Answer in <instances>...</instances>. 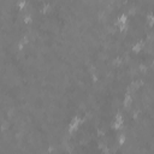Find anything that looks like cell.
<instances>
[{
  "mask_svg": "<svg viewBox=\"0 0 154 154\" xmlns=\"http://www.w3.org/2000/svg\"><path fill=\"white\" fill-rule=\"evenodd\" d=\"M129 22V14L126 12L120 13V16L118 17V24H126Z\"/></svg>",
  "mask_w": 154,
  "mask_h": 154,
  "instance_id": "obj_3",
  "label": "cell"
},
{
  "mask_svg": "<svg viewBox=\"0 0 154 154\" xmlns=\"http://www.w3.org/2000/svg\"><path fill=\"white\" fill-rule=\"evenodd\" d=\"M132 103H134V97H132V95L126 90V93L124 94V97H123V100H122V105H123L124 107H131Z\"/></svg>",
  "mask_w": 154,
  "mask_h": 154,
  "instance_id": "obj_1",
  "label": "cell"
},
{
  "mask_svg": "<svg viewBox=\"0 0 154 154\" xmlns=\"http://www.w3.org/2000/svg\"><path fill=\"white\" fill-rule=\"evenodd\" d=\"M123 126H124V119L123 120H114L113 119L111 123V128L116 131H120L123 129Z\"/></svg>",
  "mask_w": 154,
  "mask_h": 154,
  "instance_id": "obj_2",
  "label": "cell"
}]
</instances>
